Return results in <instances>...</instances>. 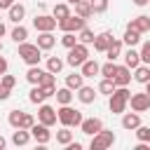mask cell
<instances>
[{"mask_svg":"<svg viewBox=\"0 0 150 150\" xmlns=\"http://www.w3.org/2000/svg\"><path fill=\"white\" fill-rule=\"evenodd\" d=\"M77 98H80V103H84V105H89V103H94L96 101V91H94V87H80L77 89Z\"/></svg>","mask_w":150,"mask_h":150,"instance_id":"cell-16","label":"cell"},{"mask_svg":"<svg viewBox=\"0 0 150 150\" xmlns=\"http://www.w3.org/2000/svg\"><path fill=\"white\" fill-rule=\"evenodd\" d=\"M56 117H59V122H61L63 127H80V122L84 120L80 110L70 108V103H68V105H61V108L56 110Z\"/></svg>","mask_w":150,"mask_h":150,"instance_id":"cell-2","label":"cell"},{"mask_svg":"<svg viewBox=\"0 0 150 150\" xmlns=\"http://www.w3.org/2000/svg\"><path fill=\"white\" fill-rule=\"evenodd\" d=\"M138 54H141V63H148V66H150V40L143 42V47H141Z\"/></svg>","mask_w":150,"mask_h":150,"instance_id":"cell-41","label":"cell"},{"mask_svg":"<svg viewBox=\"0 0 150 150\" xmlns=\"http://www.w3.org/2000/svg\"><path fill=\"white\" fill-rule=\"evenodd\" d=\"M127 28H134V30H138V33H145V30H150V16H145V14H141V16H136V19H131Z\"/></svg>","mask_w":150,"mask_h":150,"instance_id":"cell-14","label":"cell"},{"mask_svg":"<svg viewBox=\"0 0 150 150\" xmlns=\"http://www.w3.org/2000/svg\"><path fill=\"white\" fill-rule=\"evenodd\" d=\"M30 141V129H16L12 134V143L14 145H26Z\"/></svg>","mask_w":150,"mask_h":150,"instance_id":"cell-26","label":"cell"},{"mask_svg":"<svg viewBox=\"0 0 150 150\" xmlns=\"http://www.w3.org/2000/svg\"><path fill=\"white\" fill-rule=\"evenodd\" d=\"M14 2H16V0H0V9H9Z\"/></svg>","mask_w":150,"mask_h":150,"instance_id":"cell-47","label":"cell"},{"mask_svg":"<svg viewBox=\"0 0 150 150\" xmlns=\"http://www.w3.org/2000/svg\"><path fill=\"white\" fill-rule=\"evenodd\" d=\"M0 52H2V42H0Z\"/></svg>","mask_w":150,"mask_h":150,"instance_id":"cell-53","label":"cell"},{"mask_svg":"<svg viewBox=\"0 0 150 150\" xmlns=\"http://www.w3.org/2000/svg\"><path fill=\"white\" fill-rule=\"evenodd\" d=\"M42 49L38 47V45H30V42H19V56H21V61L23 63H28V66H38L40 63V59H42V54H40Z\"/></svg>","mask_w":150,"mask_h":150,"instance_id":"cell-3","label":"cell"},{"mask_svg":"<svg viewBox=\"0 0 150 150\" xmlns=\"http://www.w3.org/2000/svg\"><path fill=\"white\" fill-rule=\"evenodd\" d=\"M112 143H115V134H112V131L101 129L98 134H94V136H91L89 148H91V150H105V148H110Z\"/></svg>","mask_w":150,"mask_h":150,"instance_id":"cell-6","label":"cell"},{"mask_svg":"<svg viewBox=\"0 0 150 150\" xmlns=\"http://www.w3.org/2000/svg\"><path fill=\"white\" fill-rule=\"evenodd\" d=\"M7 14H9V21L21 23V19L26 16V7H23V5H19V2H14V5L7 9Z\"/></svg>","mask_w":150,"mask_h":150,"instance_id":"cell-19","label":"cell"},{"mask_svg":"<svg viewBox=\"0 0 150 150\" xmlns=\"http://www.w3.org/2000/svg\"><path fill=\"white\" fill-rule=\"evenodd\" d=\"M115 70H117L115 61H108V63H103V66H101V70H98V73H101L103 77H110V80H112V77H115Z\"/></svg>","mask_w":150,"mask_h":150,"instance_id":"cell-36","label":"cell"},{"mask_svg":"<svg viewBox=\"0 0 150 150\" xmlns=\"http://www.w3.org/2000/svg\"><path fill=\"white\" fill-rule=\"evenodd\" d=\"M87 59H89V49H87V45H84V42H77L75 47L68 49V59H66V63L73 66V68H77V66H82Z\"/></svg>","mask_w":150,"mask_h":150,"instance_id":"cell-4","label":"cell"},{"mask_svg":"<svg viewBox=\"0 0 150 150\" xmlns=\"http://www.w3.org/2000/svg\"><path fill=\"white\" fill-rule=\"evenodd\" d=\"M26 38H28V30L19 23V26L12 30V40H14V42H26Z\"/></svg>","mask_w":150,"mask_h":150,"instance_id":"cell-35","label":"cell"},{"mask_svg":"<svg viewBox=\"0 0 150 150\" xmlns=\"http://www.w3.org/2000/svg\"><path fill=\"white\" fill-rule=\"evenodd\" d=\"M63 63H66L63 59H59V56H49V59H47V70L56 75V73H61V68H63Z\"/></svg>","mask_w":150,"mask_h":150,"instance_id":"cell-30","label":"cell"},{"mask_svg":"<svg viewBox=\"0 0 150 150\" xmlns=\"http://www.w3.org/2000/svg\"><path fill=\"white\" fill-rule=\"evenodd\" d=\"M87 26V19H82V16H73V14H68L66 19H59V28L63 30V33H77V30H82Z\"/></svg>","mask_w":150,"mask_h":150,"instance_id":"cell-5","label":"cell"},{"mask_svg":"<svg viewBox=\"0 0 150 150\" xmlns=\"http://www.w3.org/2000/svg\"><path fill=\"white\" fill-rule=\"evenodd\" d=\"M45 98H47V94H45V89H42L40 84H33V89L28 91V101L38 105V103H45Z\"/></svg>","mask_w":150,"mask_h":150,"instance_id":"cell-23","label":"cell"},{"mask_svg":"<svg viewBox=\"0 0 150 150\" xmlns=\"http://www.w3.org/2000/svg\"><path fill=\"white\" fill-rule=\"evenodd\" d=\"M30 136H33L40 145H45V143H49V141H52V131H49V127H47V124H42V122L30 127Z\"/></svg>","mask_w":150,"mask_h":150,"instance_id":"cell-9","label":"cell"},{"mask_svg":"<svg viewBox=\"0 0 150 150\" xmlns=\"http://www.w3.org/2000/svg\"><path fill=\"white\" fill-rule=\"evenodd\" d=\"M38 120L42 122V124H47V127H52V124H56V108H52V105H45V103H40V108H38Z\"/></svg>","mask_w":150,"mask_h":150,"instance_id":"cell-8","label":"cell"},{"mask_svg":"<svg viewBox=\"0 0 150 150\" xmlns=\"http://www.w3.org/2000/svg\"><path fill=\"white\" fill-rule=\"evenodd\" d=\"M124 66H127V68H136V66H141V54H138L134 47H129V52L124 54Z\"/></svg>","mask_w":150,"mask_h":150,"instance_id":"cell-24","label":"cell"},{"mask_svg":"<svg viewBox=\"0 0 150 150\" xmlns=\"http://www.w3.org/2000/svg\"><path fill=\"white\" fill-rule=\"evenodd\" d=\"M134 80H136V82H141V84H145V82L150 80V66H148V63L136 66V68H134Z\"/></svg>","mask_w":150,"mask_h":150,"instance_id":"cell-20","label":"cell"},{"mask_svg":"<svg viewBox=\"0 0 150 150\" xmlns=\"http://www.w3.org/2000/svg\"><path fill=\"white\" fill-rule=\"evenodd\" d=\"M134 131H136V138H138V141H145V143H150V127H141V124H138Z\"/></svg>","mask_w":150,"mask_h":150,"instance_id":"cell-40","label":"cell"},{"mask_svg":"<svg viewBox=\"0 0 150 150\" xmlns=\"http://www.w3.org/2000/svg\"><path fill=\"white\" fill-rule=\"evenodd\" d=\"M68 2H70V5H75V2H80V0H68Z\"/></svg>","mask_w":150,"mask_h":150,"instance_id":"cell-52","label":"cell"},{"mask_svg":"<svg viewBox=\"0 0 150 150\" xmlns=\"http://www.w3.org/2000/svg\"><path fill=\"white\" fill-rule=\"evenodd\" d=\"M82 84H84V75H82V73H70V75L66 77V87L73 89V91H77Z\"/></svg>","mask_w":150,"mask_h":150,"instance_id":"cell-22","label":"cell"},{"mask_svg":"<svg viewBox=\"0 0 150 150\" xmlns=\"http://www.w3.org/2000/svg\"><path fill=\"white\" fill-rule=\"evenodd\" d=\"M5 145H7V141H5V138H2V136H0V150H2V148H5Z\"/></svg>","mask_w":150,"mask_h":150,"instance_id":"cell-50","label":"cell"},{"mask_svg":"<svg viewBox=\"0 0 150 150\" xmlns=\"http://www.w3.org/2000/svg\"><path fill=\"white\" fill-rule=\"evenodd\" d=\"M73 141V131H70V127H63L61 131H56V143H61V145H68Z\"/></svg>","mask_w":150,"mask_h":150,"instance_id":"cell-32","label":"cell"},{"mask_svg":"<svg viewBox=\"0 0 150 150\" xmlns=\"http://www.w3.org/2000/svg\"><path fill=\"white\" fill-rule=\"evenodd\" d=\"M129 103H131V110H136V112H145V110L150 108V96H148L145 91H141V94H131V96H129Z\"/></svg>","mask_w":150,"mask_h":150,"instance_id":"cell-10","label":"cell"},{"mask_svg":"<svg viewBox=\"0 0 150 150\" xmlns=\"http://www.w3.org/2000/svg\"><path fill=\"white\" fill-rule=\"evenodd\" d=\"M9 91H12V89H7V87H2V84H0V101L9 98Z\"/></svg>","mask_w":150,"mask_h":150,"instance_id":"cell-45","label":"cell"},{"mask_svg":"<svg viewBox=\"0 0 150 150\" xmlns=\"http://www.w3.org/2000/svg\"><path fill=\"white\" fill-rule=\"evenodd\" d=\"M42 73H45V70H42L40 66H28V70H26V80H28L30 84H38Z\"/></svg>","mask_w":150,"mask_h":150,"instance_id":"cell-29","label":"cell"},{"mask_svg":"<svg viewBox=\"0 0 150 150\" xmlns=\"http://www.w3.org/2000/svg\"><path fill=\"white\" fill-rule=\"evenodd\" d=\"M7 66H9V63H7V59H5V56H0V75H5V73H7Z\"/></svg>","mask_w":150,"mask_h":150,"instance_id":"cell-46","label":"cell"},{"mask_svg":"<svg viewBox=\"0 0 150 150\" xmlns=\"http://www.w3.org/2000/svg\"><path fill=\"white\" fill-rule=\"evenodd\" d=\"M5 33H7V28H5V23H2V21H0V38H2V35H5Z\"/></svg>","mask_w":150,"mask_h":150,"instance_id":"cell-48","label":"cell"},{"mask_svg":"<svg viewBox=\"0 0 150 150\" xmlns=\"http://www.w3.org/2000/svg\"><path fill=\"white\" fill-rule=\"evenodd\" d=\"M115 87H117V84H115V80H110V77H103V80L98 82V91L105 94V96H110V94L115 91Z\"/></svg>","mask_w":150,"mask_h":150,"instance_id":"cell-31","label":"cell"},{"mask_svg":"<svg viewBox=\"0 0 150 150\" xmlns=\"http://www.w3.org/2000/svg\"><path fill=\"white\" fill-rule=\"evenodd\" d=\"M75 14L77 16H82V19H89L94 12H91V5H89V0H80V2H75Z\"/></svg>","mask_w":150,"mask_h":150,"instance_id":"cell-27","label":"cell"},{"mask_svg":"<svg viewBox=\"0 0 150 150\" xmlns=\"http://www.w3.org/2000/svg\"><path fill=\"white\" fill-rule=\"evenodd\" d=\"M145 94H148V96H150V80H148V82H145Z\"/></svg>","mask_w":150,"mask_h":150,"instance_id":"cell-51","label":"cell"},{"mask_svg":"<svg viewBox=\"0 0 150 150\" xmlns=\"http://www.w3.org/2000/svg\"><path fill=\"white\" fill-rule=\"evenodd\" d=\"M115 84L117 87H127L129 82H131V68H127V66H117V70H115Z\"/></svg>","mask_w":150,"mask_h":150,"instance_id":"cell-12","label":"cell"},{"mask_svg":"<svg viewBox=\"0 0 150 150\" xmlns=\"http://www.w3.org/2000/svg\"><path fill=\"white\" fill-rule=\"evenodd\" d=\"M35 124V120H33V115H28V112H23V117H21V127L19 129H30Z\"/></svg>","mask_w":150,"mask_h":150,"instance_id":"cell-43","label":"cell"},{"mask_svg":"<svg viewBox=\"0 0 150 150\" xmlns=\"http://www.w3.org/2000/svg\"><path fill=\"white\" fill-rule=\"evenodd\" d=\"M80 68H82V75H84V77H94V75H98V70H101V66H98L94 59H87Z\"/></svg>","mask_w":150,"mask_h":150,"instance_id":"cell-21","label":"cell"},{"mask_svg":"<svg viewBox=\"0 0 150 150\" xmlns=\"http://www.w3.org/2000/svg\"><path fill=\"white\" fill-rule=\"evenodd\" d=\"M66 150H82V143H77V141H70V143L66 145Z\"/></svg>","mask_w":150,"mask_h":150,"instance_id":"cell-44","label":"cell"},{"mask_svg":"<svg viewBox=\"0 0 150 150\" xmlns=\"http://www.w3.org/2000/svg\"><path fill=\"white\" fill-rule=\"evenodd\" d=\"M21 117H23V110H9V124L14 127V129H19L21 127Z\"/></svg>","mask_w":150,"mask_h":150,"instance_id":"cell-37","label":"cell"},{"mask_svg":"<svg viewBox=\"0 0 150 150\" xmlns=\"http://www.w3.org/2000/svg\"><path fill=\"white\" fill-rule=\"evenodd\" d=\"M112 38H115V35H112L110 30H103V33H98V35L94 38V49H96V52H105V47L112 42Z\"/></svg>","mask_w":150,"mask_h":150,"instance_id":"cell-13","label":"cell"},{"mask_svg":"<svg viewBox=\"0 0 150 150\" xmlns=\"http://www.w3.org/2000/svg\"><path fill=\"white\" fill-rule=\"evenodd\" d=\"M54 96H56V103H59V105H68V103L73 101V96H75V94H73V89L63 87V89H56V94H54Z\"/></svg>","mask_w":150,"mask_h":150,"instance_id":"cell-25","label":"cell"},{"mask_svg":"<svg viewBox=\"0 0 150 150\" xmlns=\"http://www.w3.org/2000/svg\"><path fill=\"white\" fill-rule=\"evenodd\" d=\"M129 96H131V91H129L127 87H115V91L110 94V101H108V105H110V112H115V115H122V112L127 110Z\"/></svg>","mask_w":150,"mask_h":150,"instance_id":"cell-1","label":"cell"},{"mask_svg":"<svg viewBox=\"0 0 150 150\" xmlns=\"http://www.w3.org/2000/svg\"><path fill=\"white\" fill-rule=\"evenodd\" d=\"M89 5H91V12L94 14H103L108 9V0H89Z\"/></svg>","mask_w":150,"mask_h":150,"instance_id":"cell-38","label":"cell"},{"mask_svg":"<svg viewBox=\"0 0 150 150\" xmlns=\"http://www.w3.org/2000/svg\"><path fill=\"white\" fill-rule=\"evenodd\" d=\"M134 5H138V7H143V5H148V0H134Z\"/></svg>","mask_w":150,"mask_h":150,"instance_id":"cell-49","label":"cell"},{"mask_svg":"<svg viewBox=\"0 0 150 150\" xmlns=\"http://www.w3.org/2000/svg\"><path fill=\"white\" fill-rule=\"evenodd\" d=\"M94 38H96V35H94V30H89L87 26H84L82 30H77V40H80V42H84V45H91V42H94Z\"/></svg>","mask_w":150,"mask_h":150,"instance_id":"cell-34","label":"cell"},{"mask_svg":"<svg viewBox=\"0 0 150 150\" xmlns=\"http://www.w3.org/2000/svg\"><path fill=\"white\" fill-rule=\"evenodd\" d=\"M68 14H70V9H68V5H63V2H61V5H54V9H52V16H54L56 21H59V19H66Z\"/></svg>","mask_w":150,"mask_h":150,"instance_id":"cell-33","label":"cell"},{"mask_svg":"<svg viewBox=\"0 0 150 150\" xmlns=\"http://www.w3.org/2000/svg\"><path fill=\"white\" fill-rule=\"evenodd\" d=\"M148 2H150V0H148Z\"/></svg>","mask_w":150,"mask_h":150,"instance_id":"cell-54","label":"cell"},{"mask_svg":"<svg viewBox=\"0 0 150 150\" xmlns=\"http://www.w3.org/2000/svg\"><path fill=\"white\" fill-rule=\"evenodd\" d=\"M122 42H124V45H129V47H134V45H138V42H141V33H138V30H134V28H127V30H124Z\"/></svg>","mask_w":150,"mask_h":150,"instance_id":"cell-28","label":"cell"},{"mask_svg":"<svg viewBox=\"0 0 150 150\" xmlns=\"http://www.w3.org/2000/svg\"><path fill=\"white\" fill-rule=\"evenodd\" d=\"M101 129H103V122H101L98 117H87V120L80 122V131L87 134V136H94V134H98Z\"/></svg>","mask_w":150,"mask_h":150,"instance_id":"cell-11","label":"cell"},{"mask_svg":"<svg viewBox=\"0 0 150 150\" xmlns=\"http://www.w3.org/2000/svg\"><path fill=\"white\" fill-rule=\"evenodd\" d=\"M33 26H35L38 33H42V30H54V28L59 26V21H56L54 16H49V14H40V16L33 19Z\"/></svg>","mask_w":150,"mask_h":150,"instance_id":"cell-7","label":"cell"},{"mask_svg":"<svg viewBox=\"0 0 150 150\" xmlns=\"http://www.w3.org/2000/svg\"><path fill=\"white\" fill-rule=\"evenodd\" d=\"M0 84H2V87H7V89H14V84H16V77L5 73V75H2V80H0Z\"/></svg>","mask_w":150,"mask_h":150,"instance_id":"cell-42","label":"cell"},{"mask_svg":"<svg viewBox=\"0 0 150 150\" xmlns=\"http://www.w3.org/2000/svg\"><path fill=\"white\" fill-rule=\"evenodd\" d=\"M141 124V115L134 110V112H127V115H122V127L127 129V131H134L136 127Z\"/></svg>","mask_w":150,"mask_h":150,"instance_id":"cell-17","label":"cell"},{"mask_svg":"<svg viewBox=\"0 0 150 150\" xmlns=\"http://www.w3.org/2000/svg\"><path fill=\"white\" fill-rule=\"evenodd\" d=\"M40 49H52L54 45H56V38L52 35V30H42L40 35H38V42H35Z\"/></svg>","mask_w":150,"mask_h":150,"instance_id":"cell-15","label":"cell"},{"mask_svg":"<svg viewBox=\"0 0 150 150\" xmlns=\"http://www.w3.org/2000/svg\"><path fill=\"white\" fill-rule=\"evenodd\" d=\"M105 56H108V61H115L120 54H122V40H117V38H112V42L105 47V52H103Z\"/></svg>","mask_w":150,"mask_h":150,"instance_id":"cell-18","label":"cell"},{"mask_svg":"<svg viewBox=\"0 0 150 150\" xmlns=\"http://www.w3.org/2000/svg\"><path fill=\"white\" fill-rule=\"evenodd\" d=\"M61 45H63L66 49L75 47V45H77V35H75V33H63V38H61Z\"/></svg>","mask_w":150,"mask_h":150,"instance_id":"cell-39","label":"cell"}]
</instances>
